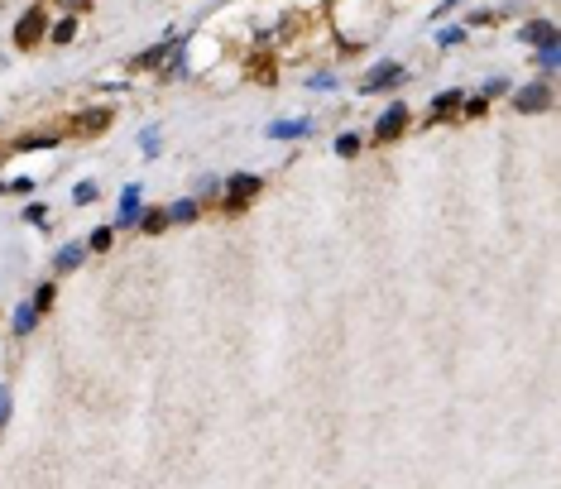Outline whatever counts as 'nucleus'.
I'll list each match as a JSON object with an SVG mask.
<instances>
[{"label": "nucleus", "mask_w": 561, "mask_h": 489, "mask_svg": "<svg viewBox=\"0 0 561 489\" xmlns=\"http://www.w3.org/2000/svg\"><path fill=\"white\" fill-rule=\"evenodd\" d=\"M139 144H144V154H159V134L149 130V134H139Z\"/></svg>", "instance_id": "bb28decb"}, {"label": "nucleus", "mask_w": 561, "mask_h": 489, "mask_svg": "<svg viewBox=\"0 0 561 489\" xmlns=\"http://www.w3.org/2000/svg\"><path fill=\"white\" fill-rule=\"evenodd\" d=\"M63 5H87V0H63Z\"/></svg>", "instance_id": "c756f323"}, {"label": "nucleus", "mask_w": 561, "mask_h": 489, "mask_svg": "<svg viewBox=\"0 0 561 489\" xmlns=\"http://www.w3.org/2000/svg\"><path fill=\"white\" fill-rule=\"evenodd\" d=\"M24 221H34V226H43V221H48V206H39V201H34V206L24 211Z\"/></svg>", "instance_id": "393cba45"}, {"label": "nucleus", "mask_w": 561, "mask_h": 489, "mask_svg": "<svg viewBox=\"0 0 561 489\" xmlns=\"http://www.w3.org/2000/svg\"><path fill=\"white\" fill-rule=\"evenodd\" d=\"M168 48H173V43H154L149 53H135V58H130V72H149V68H159V58H164Z\"/></svg>", "instance_id": "9d476101"}, {"label": "nucleus", "mask_w": 561, "mask_h": 489, "mask_svg": "<svg viewBox=\"0 0 561 489\" xmlns=\"http://www.w3.org/2000/svg\"><path fill=\"white\" fill-rule=\"evenodd\" d=\"M48 34H53V43H72V39H77V19L68 14V19H58V24H53Z\"/></svg>", "instance_id": "f3484780"}, {"label": "nucleus", "mask_w": 561, "mask_h": 489, "mask_svg": "<svg viewBox=\"0 0 561 489\" xmlns=\"http://www.w3.org/2000/svg\"><path fill=\"white\" fill-rule=\"evenodd\" d=\"M557 63H561L557 43H547V48H542V53H538V68H547V72H552V68H557Z\"/></svg>", "instance_id": "aec40b11"}, {"label": "nucleus", "mask_w": 561, "mask_h": 489, "mask_svg": "<svg viewBox=\"0 0 561 489\" xmlns=\"http://www.w3.org/2000/svg\"><path fill=\"white\" fill-rule=\"evenodd\" d=\"M168 211V226H192L197 221V197H178L173 206H164Z\"/></svg>", "instance_id": "6e6552de"}, {"label": "nucleus", "mask_w": 561, "mask_h": 489, "mask_svg": "<svg viewBox=\"0 0 561 489\" xmlns=\"http://www.w3.org/2000/svg\"><path fill=\"white\" fill-rule=\"evenodd\" d=\"M523 43H538V48L557 43V24H552V19H533V24L523 29Z\"/></svg>", "instance_id": "0eeeda50"}, {"label": "nucleus", "mask_w": 561, "mask_h": 489, "mask_svg": "<svg viewBox=\"0 0 561 489\" xmlns=\"http://www.w3.org/2000/svg\"><path fill=\"white\" fill-rule=\"evenodd\" d=\"M135 221H139V230H144V235L168 230V211H164V206H154V211H144V216H135Z\"/></svg>", "instance_id": "ddd939ff"}, {"label": "nucleus", "mask_w": 561, "mask_h": 489, "mask_svg": "<svg viewBox=\"0 0 561 489\" xmlns=\"http://www.w3.org/2000/svg\"><path fill=\"white\" fill-rule=\"evenodd\" d=\"M110 120H115V110H110V106H92L87 115H77V120H68V134H77V139H87V134H101V130H110Z\"/></svg>", "instance_id": "20e7f679"}, {"label": "nucleus", "mask_w": 561, "mask_h": 489, "mask_svg": "<svg viewBox=\"0 0 561 489\" xmlns=\"http://www.w3.org/2000/svg\"><path fill=\"white\" fill-rule=\"evenodd\" d=\"M336 154H341V159H355V154H360V134H341V139H336Z\"/></svg>", "instance_id": "6ab92c4d"}, {"label": "nucleus", "mask_w": 561, "mask_h": 489, "mask_svg": "<svg viewBox=\"0 0 561 489\" xmlns=\"http://www.w3.org/2000/svg\"><path fill=\"white\" fill-rule=\"evenodd\" d=\"M43 24H48V10H43V5L24 10L19 24H14V48H34V43H43V34H48Z\"/></svg>", "instance_id": "f03ea898"}, {"label": "nucleus", "mask_w": 561, "mask_h": 489, "mask_svg": "<svg viewBox=\"0 0 561 489\" xmlns=\"http://www.w3.org/2000/svg\"><path fill=\"white\" fill-rule=\"evenodd\" d=\"M34 326H39V307H29V302H24V307L14 312V336H29Z\"/></svg>", "instance_id": "2eb2a0df"}, {"label": "nucleus", "mask_w": 561, "mask_h": 489, "mask_svg": "<svg viewBox=\"0 0 561 489\" xmlns=\"http://www.w3.org/2000/svg\"><path fill=\"white\" fill-rule=\"evenodd\" d=\"M5 417H10V393H5V384H0V427H5Z\"/></svg>", "instance_id": "c85d7f7f"}, {"label": "nucleus", "mask_w": 561, "mask_h": 489, "mask_svg": "<svg viewBox=\"0 0 561 489\" xmlns=\"http://www.w3.org/2000/svg\"><path fill=\"white\" fill-rule=\"evenodd\" d=\"M0 192H34V178H14V183H0Z\"/></svg>", "instance_id": "5701e85b"}, {"label": "nucleus", "mask_w": 561, "mask_h": 489, "mask_svg": "<svg viewBox=\"0 0 561 489\" xmlns=\"http://www.w3.org/2000/svg\"><path fill=\"white\" fill-rule=\"evenodd\" d=\"M398 82H408V68H403V63H384V68H374L370 77L360 82V92H388V87H398Z\"/></svg>", "instance_id": "39448f33"}, {"label": "nucleus", "mask_w": 561, "mask_h": 489, "mask_svg": "<svg viewBox=\"0 0 561 489\" xmlns=\"http://www.w3.org/2000/svg\"><path fill=\"white\" fill-rule=\"evenodd\" d=\"M513 106H518L523 115H528V110H547V106H552V87H547V82L518 87V92H513Z\"/></svg>", "instance_id": "423d86ee"}, {"label": "nucleus", "mask_w": 561, "mask_h": 489, "mask_svg": "<svg viewBox=\"0 0 561 489\" xmlns=\"http://www.w3.org/2000/svg\"><path fill=\"white\" fill-rule=\"evenodd\" d=\"M461 92H456V87H451V92H442V97H432V120H446V115H456V110H461Z\"/></svg>", "instance_id": "1a4fd4ad"}, {"label": "nucleus", "mask_w": 561, "mask_h": 489, "mask_svg": "<svg viewBox=\"0 0 561 489\" xmlns=\"http://www.w3.org/2000/svg\"><path fill=\"white\" fill-rule=\"evenodd\" d=\"M269 134L274 139H302V134H312V120H279Z\"/></svg>", "instance_id": "f8f14e48"}, {"label": "nucleus", "mask_w": 561, "mask_h": 489, "mask_svg": "<svg viewBox=\"0 0 561 489\" xmlns=\"http://www.w3.org/2000/svg\"><path fill=\"white\" fill-rule=\"evenodd\" d=\"M269 63H274V58H255V68H250V72H255L259 82H274V68H269Z\"/></svg>", "instance_id": "412c9836"}, {"label": "nucleus", "mask_w": 561, "mask_h": 489, "mask_svg": "<svg viewBox=\"0 0 561 489\" xmlns=\"http://www.w3.org/2000/svg\"><path fill=\"white\" fill-rule=\"evenodd\" d=\"M110 245H115V226H96L92 240H87V250H101V255H106Z\"/></svg>", "instance_id": "dca6fc26"}, {"label": "nucleus", "mask_w": 561, "mask_h": 489, "mask_svg": "<svg viewBox=\"0 0 561 489\" xmlns=\"http://www.w3.org/2000/svg\"><path fill=\"white\" fill-rule=\"evenodd\" d=\"M48 144H53V139H48V134H24V139H19V144H14V149H48Z\"/></svg>", "instance_id": "4be33fe9"}, {"label": "nucleus", "mask_w": 561, "mask_h": 489, "mask_svg": "<svg viewBox=\"0 0 561 489\" xmlns=\"http://www.w3.org/2000/svg\"><path fill=\"white\" fill-rule=\"evenodd\" d=\"M504 92H509V82H499V77H494V82H484V97H504Z\"/></svg>", "instance_id": "a878e982"}, {"label": "nucleus", "mask_w": 561, "mask_h": 489, "mask_svg": "<svg viewBox=\"0 0 561 489\" xmlns=\"http://www.w3.org/2000/svg\"><path fill=\"white\" fill-rule=\"evenodd\" d=\"M72 197H77V201H96V183H82Z\"/></svg>", "instance_id": "cd10ccee"}, {"label": "nucleus", "mask_w": 561, "mask_h": 489, "mask_svg": "<svg viewBox=\"0 0 561 489\" xmlns=\"http://www.w3.org/2000/svg\"><path fill=\"white\" fill-rule=\"evenodd\" d=\"M437 39H442V43H461V39H466V29H461V24H451V29H442Z\"/></svg>", "instance_id": "b1692460"}, {"label": "nucleus", "mask_w": 561, "mask_h": 489, "mask_svg": "<svg viewBox=\"0 0 561 489\" xmlns=\"http://www.w3.org/2000/svg\"><path fill=\"white\" fill-rule=\"evenodd\" d=\"M53 297H58L53 283H39V288H34V307H39V312H48V307H53Z\"/></svg>", "instance_id": "a211bd4d"}, {"label": "nucleus", "mask_w": 561, "mask_h": 489, "mask_svg": "<svg viewBox=\"0 0 561 489\" xmlns=\"http://www.w3.org/2000/svg\"><path fill=\"white\" fill-rule=\"evenodd\" d=\"M408 115H413V110H408V101H393V106L374 120V144H393V139L408 130Z\"/></svg>", "instance_id": "7ed1b4c3"}, {"label": "nucleus", "mask_w": 561, "mask_h": 489, "mask_svg": "<svg viewBox=\"0 0 561 489\" xmlns=\"http://www.w3.org/2000/svg\"><path fill=\"white\" fill-rule=\"evenodd\" d=\"M135 216H139V188H125V197H120V226H135Z\"/></svg>", "instance_id": "4468645a"}, {"label": "nucleus", "mask_w": 561, "mask_h": 489, "mask_svg": "<svg viewBox=\"0 0 561 489\" xmlns=\"http://www.w3.org/2000/svg\"><path fill=\"white\" fill-rule=\"evenodd\" d=\"M264 192V178H255V173H235L230 183H226V197H221V211L226 216H240L255 197Z\"/></svg>", "instance_id": "f257e3e1"}, {"label": "nucleus", "mask_w": 561, "mask_h": 489, "mask_svg": "<svg viewBox=\"0 0 561 489\" xmlns=\"http://www.w3.org/2000/svg\"><path fill=\"white\" fill-rule=\"evenodd\" d=\"M82 255H87V245H63L58 259H53V269H58V274H72V269L82 264Z\"/></svg>", "instance_id": "9b49d317"}]
</instances>
